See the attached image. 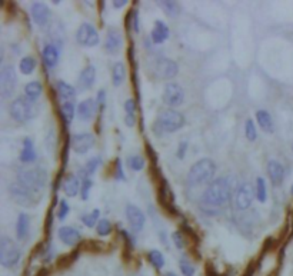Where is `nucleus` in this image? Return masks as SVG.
Segmentation results:
<instances>
[{
	"label": "nucleus",
	"instance_id": "1",
	"mask_svg": "<svg viewBox=\"0 0 293 276\" xmlns=\"http://www.w3.org/2000/svg\"><path fill=\"white\" fill-rule=\"evenodd\" d=\"M232 180L229 177H218L209 186L206 188L205 193L202 196L200 207L203 212L216 215L222 207L230 202L232 199Z\"/></svg>",
	"mask_w": 293,
	"mask_h": 276
},
{
	"label": "nucleus",
	"instance_id": "2",
	"mask_svg": "<svg viewBox=\"0 0 293 276\" xmlns=\"http://www.w3.org/2000/svg\"><path fill=\"white\" fill-rule=\"evenodd\" d=\"M17 182L30 190L33 195H36L39 199L43 196V190L47 183V172L43 168L34 166V168H22L17 171Z\"/></svg>",
	"mask_w": 293,
	"mask_h": 276
},
{
	"label": "nucleus",
	"instance_id": "3",
	"mask_svg": "<svg viewBox=\"0 0 293 276\" xmlns=\"http://www.w3.org/2000/svg\"><path fill=\"white\" fill-rule=\"evenodd\" d=\"M186 123L185 116L175 109H164L158 115L153 123V133L156 136H163L166 133H175L180 131Z\"/></svg>",
	"mask_w": 293,
	"mask_h": 276
},
{
	"label": "nucleus",
	"instance_id": "4",
	"mask_svg": "<svg viewBox=\"0 0 293 276\" xmlns=\"http://www.w3.org/2000/svg\"><path fill=\"white\" fill-rule=\"evenodd\" d=\"M216 173V163L209 158L197 160L195 165H192L188 173V183L191 186H199L205 183H212L215 179L213 176Z\"/></svg>",
	"mask_w": 293,
	"mask_h": 276
},
{
	"label": "nucleus",
	"instance_id": "5",
	"mask_svg": "<svg viewBox=\"0 0 293 276\" xmlns=\"http://www.w3.org/2000/svg\"><path fill=\"white\" fill-rule=\"evenodd\" d=\"M40 112V107L34 102H30L26 98H16L10 104V116L19 123H26L36 117Z\"/></svg>",
	"mask_w": 293,
	"mask_h": 276
},
{
	"label": "nucleus",
	"instance_id": "6",
	"mask_svg": "<svg viewBox=\"0 0 293 276\" xmlns=\"http://www.w3.org/2000/svg\"><path fill=\"white\" fill-rule=\"evenodd\" d=\"M20 249L15 241L6 235L0 238V263L4 268H13L20 261Z\"/></svg>",
	"mask_w": 293,
	"mask_h": 276
},
{
	"label": "nucleus",
	"instance_id": "7",
	"mask_svg": "<svg viewBox=\"0 0 293 276\" xmlns=\"http://www.w3.org/2000/svg\"><path fill=\"white\" fill-rule=\"evenodd\" d=\"M17 76L12 65H4L0 72V95L3 99H9L16 90Z\"/></svg>",
	"mask_w": 293,
	"mask_h": 276
},
{
	"label": "nucleus",
	"instance_id": "8",
	"mask_svg": "<svg viewBox=\"0 0 293 276\" xmlns=\"http://www.w3.org/2000/svg\"><path fill=\"white\" fill-rule=\"evenodd\" d=\"M9 192H10V196H12V199L15 201L16 204L20 205V206H25V207H32V206H34L40 201L36 195H33L30 190L23 188L19 182L12 183L10 188H9Z\"/></svg>",
	"mask_w": 293,
	"mask_h": 276
},
{
	"label": "nucleus",
	"instance_id": "9",
	"mask_svg": "<svg viewBox=\"0 0 293 276\" xmlns=\"http://www.w3.org/2000/svg\"><path fill=\"white\" fill-rule=\"evenodd\" d=\"M163 102L164 104L170 106V109L173 107H179L183 101H185V90L183 87L180 86L179 83L176 82H170L164 86V90H163Z\"/></svg>",
	"mask_w": 293,
	"mask_h": 276
},
{
	"label": "nucleus",
	"instance_id": "10",
	"mask_svg": "<svg viewBox=\"0 0 293 276\" xmlns=\"http://www.w3.org/2000/svg\"><path fill=\"white\" fill-rule=\"evenodd\" d=\"M76 42L83 47H93L99 44L100 37H99L98 30L95 29V26L89 23H83L76 32Z\"/></svg>",
	"mask_w": 293,
	"mask_h": 276
},
{
	"label": "nucleus",
	"instance_id": "11",
	"mask_svg": "<svg viewBox=\"0 0 293 276\" xmlns=\"http://www.w3.org/2000/svg\"><path fill=\"white\" fill-rule=\"evenodd\" d=\"M153 70L158 74L159 79L163 80H172L173 77L177 76L179 73V66L175 60L167 58H161L155 62V66H153Z\"/></svg>",
	"mask_w": 293,
	"mask_h": 276
},
{
	"label": "nucleus",
	"instance_id": "12",
	"mask_svg": "<svg viewBox=\"0 0 293 276\" xmlns=\"http://www.w3.org/2000/svg\"><path fill=\"white\" fill-rule=\"evenodd\" d=\"M126 218H128L129 226H130L133 233L140 232V231L145 228L146 216H145V213L142 212V209L137 207L136 205H126Z\"/></svg>",
	"mask_w": 293,
	"mask_h": 276
},
{
	"label": "nucleus",
	"instance_id": "13",
	"mask_svg": "<svg viewBox=\"0 0 293 276\" xmlns=\"http://www.w3.org/2000/svg\"><path fill=\"white\" fill-rule=\"evenodd\" d=\"M70 146L77 155H86L95 146V136L92 133H76L70 138Z\"/></svg>",
	"mask_w": 293,
	"mask_h": 276
},
{
	"label": "nucleus",
	"instance_id": "14",
	"mask_svg": "<svg viewBox=\"0 0 293 276\" xmlns=\"http://www.w3.org/2000/svg\"><path fill=\"white\" fill-rule=\"evenodd\" d=\"M234 207L237 210L249 209L253 201V190L249 183H242L234 193Z\"/></svg>",
	"mask_w": 293,
	"mask_h": 276
},
{
	"label": "nucleus",
	"instance_id": "15",
	"mask_svg": "<svg viewBox=\"0 0 293 276\" xmlns=\"http://www.w3.org/2000/svg\"><path fill=\"white\" fill-rule=\"evenodd\" d=\"M122 43H123V39H122L120 30L116 29V28H110V29L107 30V33H106V42H104V50L109 55L117 53L122 49Z\"/></svg>",
	"mask_w": 293,
	"mask_h": 276
},
{
	"label": "nucleus",
	"instance_id": "16",
	"mask_svg": "<svg viewBox=\"0 0 293 276\" xmlns=\"http://www.w3.org/2000/svg\"><path fill=\"white\" fill-rule=\"evenodd\" d=\"M30 13H32L33 22L37 26H46L47 22H49V19H50V10H49V7L44 3H40V1H36V3L32 4Z\"/></svg>",
	"mask_w": 293,
	"mask_h": 276
},
{
	"label": "nucleus",
	"instance_id": "17",
	"mask_svg": "<svg viewBox=\"0 0 293 276\" xmlns=\"http://www.w3.org/2000/svg\"><path fill=\"white\" fill-rule=\"evenodd\" d=\"M98 110H99V107H98L96 99H92V98L82 101L77 106V115H79V119H82L83 122L92 120Z\"/></svg>",
	"mask_w": 293,
	"mask_h": 276
},
{
	"label": "nucleus",
	"instance_id": "18",
	"mask_svg": "<svg viewBox=\"0 0 293 276\" xmlns=\"http://www.w3.org/2000/svg\"><path fill=\"white\" fill-rule=\"evenodd\" d=\"M95 80H96V69H95L93 65H89L79 74L77 89L80 92H86V90H89L90 87L95 85Z\"/></svg>",
	"mask_w": 293,
	"mask_h": 276
},
{
	"label": "nucleus",
	"instance_id": "19",
	"mask_svg": "<svg viewBox=\"0 0 293 276\" xmlns=\"http://www.w3.org/2000/svg\"><path fill=\"white\" fill-rule=\"evenodd\" d=\"M173 201H175V199H173V192L169 188V183L163 179V180H162L161 189H159V202H161L162 206H163L166 210H169L170 213H177L176 206L173 205Z\"/></svg>",
	"mask_w": 293,
	"mask_h": 276
},
{
	"label": "nucleus",
	"instance_id": "20",
	"mask_svg": "<svg viewBox=\"0 0 293 276\" xmlns=\"http://www.w3.org/2000/svg\"><path fill=\"white\" fill-rule=\"evenodd\" d=\"M267 176L273 186H280L285 180V168L278 160H269L267 162Z\"/></svg>",
	"mask_w": 293,
	"mask_h": 276
},
{
	"label": "nucleus",
	"instance_id": "21",
	"mask_svg": "<svg viewBox=\"0 0 293 276\" xmlns=\"http://www.w3.org/2000/svg\"><path fill=\"white\" fill-rule=\"evenodd\" d=\"M58 236L59 239H60L65 245H67V246H74V245L79 243L80 239H82L80 232H79L77 229L72 228V226H62L58 231Z\"/></svg>",
	"mask_w": 293,
	"mask_h": 276
},
{
	"label": "nucleus",
	"instance_id": "22",
	"mask_svg": "<svg viewBox=\"0 0 293 276\" xmlns=\"http://www.w3.org/2000/svg\"><path fill=\"white\" fill-rule=\"evenodd\" d=\"M80 185L79 183V179L77 176L73 173H67L63 177V182H62V189L65 192L66 196L69 198H74L79 192H80Z\"/></svg>",
	"mask_w": 293,
	"mask_h": 276
},
{
	"label": "nucleus",
	"instance_id": "23",
	"mask_svg": "<svg viewBox=\"0 0 293 276\" xmlns=\"http://www.w3.org/2000/svg\"><path fill=\"white\" fill-rule=\"evenodd\" d=\"M150 39L155 44L164 43L169 39V28L164 22L162 20H156L155 22V28L150 33Z\"/></svg>",
	"mask_w": 293,
	"mask_h": 276
},
{
	"label": "nucleus",
	"instance_id": "24",
	"mask_svg": "<svg viewBox=\"0 0 293 276\" xmlns=\"http://www.w3.org/2000/svg\"><path fill=\"white\" fill-rule=\"evenodd\" d=\"M30 232V216L28 213L22 212L16 222V236L20 242L26 241Z\"/></svg>",
	"mask_w": 293,
	"mask_h": 276
},
{
	"label": "nucleus",
	"instance_id": "25",
	"mask_svg": "<svg viewBox=\"0 0 293 276\" xmlns=\"http://www.w3.org/2000/svg\"><path fill=\"white\" fill-rule=\"evenodd\" d=\"M42 58H43L44 65H46L47 68H50V69H52V68H55L59 62L58 47L52 43L44 44L43 52H42Z\"/></svg>",
	"mask_w": 293,
	"mask_h": 276
},
{
	"label": "nucleus",
	"instance_id": "26",
	"mask_svg": "<svg viewBox=\"0 0 293 276\" xmlns=\"http://www.w3.org/2000/svg\"><path fill=\"white\" fill-rule=\"evenodd\" d=\"M256 120H258V125L259 128L266 133H273L275 132V123H273V119L270 116V113L264 109H260L256 112Z\"/></svg>",
	"mask_w": 293,
	"mask_h": 276
},
{
	"label": "nucleus",
	"instance_id": "27",
	"mask_svg": "<svg viewBox=\"0 0 293 276\" xmlns=\"http://www.w3.org/2000/svg\"><path fill=\"white\" fill-rule=\"evenodd\" d=\"M56 92H58L59 99H62L63 102H73L74 96H76V89L63 80L56 82Z\"/></svg>",
	"mask_w": 293,
	"mask_h": 276
},
{
	"label": "nucleus",
	"instance_id": "28",
	"mask_svg": "<svg viewBox=\"0 0 293 276\" xmlns=\"http://www.w3.org/2000/svg\"><path fill=\"white\" fill-rule=\"evenodd\" d=\"M43 93V86L40 82L37 80H33V82H29L26 86H25V98L29 99L30 102H37L39 98L42 96Z\"/></svg>",
	"mask_w": 293,
	"mask_h": 276
},
{
	"label": "nucleus",
	"instance_id": "29",
	"mask_svg": "<svg viewBox=\"0 0 293 276\" xmlns=\"http://www.w3.org/2000/svg\"><path fill=\"white\" fill-rule=\"evenodd\" d=\"M36 158H37V155H36V150H34L33 140L30 138H25L23 149H22V153H20V162L22 163H32V162L36 160Z\"/></svg>",
	"mask_w": 293,
	"mask_h": 276
},
{
	"label": "nucleus",
	"instance_id": "30",
	"mask_svg": "<svg viewBox=\"0 0 293 276\" xmlns=\"http://www.w3.org/2000/svg\"><path fill=\"white\" fill-rule=\"evenodd\" d=\"M77 112V109L74 107L73 102H63L62 106H60V115H62V119L65 122V125H70L73 122L74 113Z\"/></svg>",
	"mask_w": 293,
	"mask_h": 276
},
{
	"label": "nucleus",
	"instance_id": "31",
	"mask_svg": "<svg viewBox=\"0 0 293 276\" xmlns=\"http://www.w3.org/2000/svg\"><path fill=\"white\" fill-rule=\"evenodd\" d=\"M159 7L169 17H177L180 10H182L180 4L177 1H172V0H162V1H159Z\"/></svg>",
	"mask_w": 293,
	"mask_h": 276
},
{
	"label": "nucleus",
	"instance_id": "32",
	"mask_svg": "<svg viewBox=\"0 0 293 276\" xmlns=\"http://www.w3.org/2000/svg\"><path fill=\"white\" fill-rule=\"evenodd\" d=\"M126 77V68L122 62H116L112 68V82L115 86H120Z\"/></svg>",
	"mask_w": 293,
	"mask_h": 276
},
{
	"label": "nucleus",
	"instance_id": "33",
	"mask_svg": "<svg viewBox=\"0 0 293 276\" xmlns=\"http://www.w3.org/2000/svg\"><path fill=\"white\" fill-rule=\"evenodd\" d=\"M100 163H102V159H100V156H96V158H92V159H89L86 162V166L83 168V169H80V176H82V180H85V179H89V176L93 173H96V171H98V168L100 166Z\"/></svg>",
	"mask_w": 293,
	"mask_h": 276
},
{
	"label": "nucleus",
	"instance_id": "34",
	"mask_svg": "<svg viewBox=\"0 0 293 276\" xmlns=\"http://www.w3.org/2000/svg\"><path fill=\"white\" fill-rule=\"evenodd\" d=\"M147 259L152 263V266L155 269H162L164 266V256L161 250H156V249H152L147 252Z\"/></svg>",
	"mask_w": 293,
	"mask_h": 276
},
{
	"label": "nucleus",
	"instance_id": "35",
	"mask_svg": "<svg viewBox=\"0 0 293 276\" xmlns=\"http://www.w3.org/2000/svg\"><path fill=\"white\" fill-rule=\"evenodd\" d=\"M126 163H128V166L134 171V172H139V171H142L145 166H146V160L145 158L142 156V155H132V156H129L128 160H126Z\"/></svg>",
	"mask_w": 293,
	"mask_h": 276
},
{
	"label": "nucleus",
	"instance_id": "36",
	"mask_svg": "<svg viewBox=\"0 0 293 276\" xmlns=\"http://www.w3.org/2000/svg\"><path fill=\"white\" fill-rule=\"evenodd\" d=\"M36 66H37V62H36V59L32 58V56L23 58L20 60V65H19L20 72L23 73V74H32V73L34 72Z\"/></svg>",
	"mask_w": 293,
	"mask_h": 276
},
{
	"label": "nucleus",
	"instance_id": "37",
	"mask_svg": "<svg viewBox=\"0 0 293 276\" xmlns=\"http://www.w3.org/2000/svg\"><path fill=\"white\" fill-rule=\"evenodd\" d=\"M99 216H100V212L98 210V209H95V210H92L90 213H85L83 216H82V222H83V225L86 226V228H95V226H98V223H99Z\"/></svg>",
	"mask_w": 293,
	"mask_h": 276
},
{
	"label": "nucleus",
	"instance_id": "38",
	"mask_svg": "<svg viewBox=\"0 0 293 276\" xmlns=\"http://www.w3.org/2000/svg\"><path fill=\"white\" fill-rule=\"evenodd\" d=\"M256 198L259 202H266L267 199V190H266V182L263 177H258L256 179Z\"/></svg>",
	"mask_w": 293,
	"mask_h": 276
},
{
	"label": "nucleus",
	"instance_id": "39",
	"mask_svg": "<svg viewBox=\"0 0 293 276\" xmlns=\"http://www.w3.org/2000/svg\"><path fill=\"white\" fill-rule=\"evenodd\" d=\"M245 135H246V139L250 142H255L258 139V129L252 119H248L245 123Z\"/></svg>",
	"mask_w": 293,
	"mask_h": 276
},
{
	"label": "nucleus",
	"instance_id": "40",
	"mask_svg": "<svg viewBox=\"0 0 293 276\" xmlns=\"http://www.w3.org/2000/svg\"><path fill=\"white\" fill-rule=\"evenodd\" d=\"M96 232L99 236H107L112 232V223L107 219H100L98 226H96Z\"/></svg>",
	"mask_w": 293,
	"mask_h": 276
},
{
	"label": "nucleus",
	"instance_id": "41",
	"mask_svg": "<svg viewBox=\"0 0 293 276\" xmlns=\"http://www.w3.org/2000/svg\"><path fill=\"white\" fill-rule=\"evenodd\" d=\"M179 268L182 271V274L185 276H193L195 275V266L192 265V262L186 258H182L179 261Z\"/></svg>",
	"mask_w": 293,
	"mask_h": 276
},
{
	"label": "nucleus",
	"instance_id": "42",
	"mask_svg": "<svg viewBox=\"0 0 293 276\" xmlns=\"http://www.w3.org/2000/svg\"><path fill=\"white\" fill-rule=\"evenodd\" d=\"M80 183H82L80 185V198H82V201H88L92 186H93V182H92V179H85Z\"/></svg>",
	"mask_w": 293,
	"mask_h": 276
},
{
	"label": "nucleus",
	"instance_id": "43",
	"mask_svg": "<svg viewBox=\"0 0 293 276\" xmlns=\"http://www.w3.org/2000/svg\"><path fill=\"white\" fill-rule=\"evenodd\" d=\"M69 212H70V206H69V204H67L66 201H60V204H59V207H58L59 220H65L66 216L69 215Z\"/></svg>",
	"mask_w": 293,
	"mask_h": 276
},
{
	"label": "nucleus",
	"instance_id": "44",
	"mask_svg": "<svg viewBox=\"0 0 293 276\" xmlns=\"http://www.w3.org/2000/svg\"><path fill=\"white\" fill-rule=\"evenodd\" d=\"M172 241L175 242V245L177 249H183V246L186 245V243H185V236H183V233L179 232V231H176V232L172 233Z\"/></svg>",
	"mask_w": 293,
	"mask_h": 276
},
{
	"label": "nucleus",
	"instance_id": "45",
	"mask_svg": "<svg viewBox=\"0 0 293 276\" xmlns=\"http://www.w3.org/2000/svg\"><path fill=\"white\" fill-rule=\"evenodd\" d=\"M188 140H185V142H180L179 143V147H177V152H176V156H177V159L183 160L185 159V156H186V150H188Z\"/></svg>",
	"mask_w": 293,
	"mask_h": 276
},
{
	"label": "nucleus",
	"instance_id": "46",
	"mask_svg": "<svg viewBox=\"0 0 293 276\" xmlns=\"http://www.w3.org/2000/svg\"><path fill=\"white\" fill-rule=\"evenodd\" d=\"M125 112H126V115H136V101L134 99H128L125 102Z\"/></svg>",
	"mask_w": 293,
	"mask_h": 276
},
{
	"label": "nucleus",
	"instance_id": "47",
	"mask_svg": "<svg viewBox=\"0 0 293 276\" xmlns=\"http://www.w3.org/2000/svg\"><path fill=\"white\" fill-rule=\"evenodd\" d=\"M115 177L117 180H123L125 179V173H123V168H122V160L117 158L116 163H115Z\"/></svg>",
	"mask_w": 293,
	"mask_h": 276
},
{
	"label": "nucleus",
	"instance_id": "48",
	"mask_svg": "<svg viewBox=\"0 0 293 276\" xmlns=\"http://www.w3.org/2000/svg\"><path fill=\"white\" fill-rule=\"evenodd\" d=\"M96 103H98L99 110H103V109H104V103H106V90H104V89H100V90L98 92Z\"/></svg>",
	"mask_w": 293,
	"mask_h": 276
},
{
	"label": "nucleus",
	"instance_id": "49",
	"mask_svg": "<svg viewBox=\"0 0 293 276\" xmlns=\"http://www.w3.org/2000/svg\"><path fill=\"white\" fill-rule=\"evenodd\" d=\"M132 29L134 33H139V32H140V26H139V13H137L136 10H133Z\"/></svg>",
	"mask_w": 293,
	"mask_h": 276
},
{
	"label": "nucleus",
	"instance_id": "50",
	"mask_svg": "<svg viewBox=\"0 0 293 276\" xmlns=\"http://www.w3.org/2000/svg\"><path fill=\"white\" fill-rule=\"evenodd\" d=\"M125 123H126V126L133 128L136 125V115H126L125 116Z\"/></svg>",
	"mask_w": 293,
	"mask_h": 276
},
{
	"label": "nucleus",
	"instance_id": "51",
	"mask_svg": "<svg viewBox=\"0 0 293 276\" xmlns=\"http://www.w3.org/2000/svg\"><path fill=\"white\" fill-rule=\"evenodd\" d=\"M67 149H69V143H66L63 147V153H62V163H63V168L66 166L67 163Z\"/></svg>",
	"mask_w": 293,
	"mask_h": 276
},
{
	"label": "nucleus",
	"instance_id": "52",
	"mask_svg": "<svg viewBox=\"0 0 293 276\" xmlns=\"http://www.w3.org/2000/svg\"><path fill=\"white\" fill-rule=\"evenodd\" d=\"M146 150H147V155H150L152 156V160H153V163H156V160H158V156L155 155V150H153V147L146 143Z\"/></svg>",
	"mask_w": 293,
	"mask_h": 276
},
{
	"label": "nucleus",
	"instance_id": "53",
	"mask_svg": "<svg viewBox=\"0 0 293 276\" xmlns=\"http://www.w3.org/2000/svg\"><path fill=\"white\" fill-rule=\"evenodd\" d=\"M126 3H128V0H115L113 1V7L115 9H120L123 6H126Z\"/></svg>",
	"mask_w": 293,
	"mask_h": 276
},
{
	"label": "nucleus",
	"instance_id": "54",
	"mask_svg": "<svg viewBox=\"0 0 293 276\" xmlns=\"http://www.w3.org/2000/svg\"><path fill=\"white\" fill-rule=\"evenodd\" d=\"M129 60H130V63H134V60H133V46L129 47Z\"/></svg>",
	"mask_w": 293,
	"mask_h": 276
},
{
	"label": "nucleus",
	"instance_id": "55",
	"mask_svg": "<svg viewBox=\"0 0 293 276\" xmlns=\"http://www.w3.org/2000/svg\"><path fill=\"white\" fill-rule=\"evenodd\" d=\"M164 276H177V275H176V274H173V272H167V274H166Z\"/></svg>",
	"mask_w": 293,
	"mask_h": 276
},
{
	"label": "nucleus",
	"instance_id": "56",
	"mask_svg": "<svg viewBox=\"0 0 293 276\" xmlns=\"http://www.w3.org/2000/svg\"><path fill=\"white\" fill-rule=\"evenodd\" d=\"M291 193H292V196H293V185H292V188H291Z\"/></svg>",
	"mask_w": 293,
	"mask_h": 276
},
{
	"label": "nucleus",
	"instance_id": "57",
	"mask_svg": "<svg viewBox=\"0 0 293 276\" xmlns=\"http://www.w3.org/2000/svg\"><path fill=\"white\" fill-rule=\"evenodd\" d=\"M292 147H293V146H292Z\"/></svg>",
	"mask_w": 293,
	"mask_h": 276
}]
</instances>
